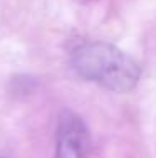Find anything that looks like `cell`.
Returning a JSON list of instances; mask_svg holds the SVG:
<instances>
[{
	"mask_svg": "<svg viewBox=\"0 0 156 158\" xmlns=\"http://www.w3.org/2000/svg\"><path fill=\"white\" fill-rule=\"evenodd\" d=\"M72 66L81 77L114 93L136 88L141 71L133 57L106 42H86L72 51Z\"/></svg>",
	"mask_w": 156,
	"mask_h": 158,
	"instance_id": "cell-1",
	"label": "cell"
},
{
	"mask_svg": "<svg viewBox=\"0 0 156 158\" xmlns=\"http://www.w3.org/2000/svg\"><path fill=\"white\" fill-rule=\"evenodd\" d=\"M87 130L82 119L70 111H64L59 118L55 158H86Z\"/></svg>",
	"mask_w": 156,
	"mask_h": 158,
	"instance_id": "cell-2",
	"label": "cell"
}]
</instances>
